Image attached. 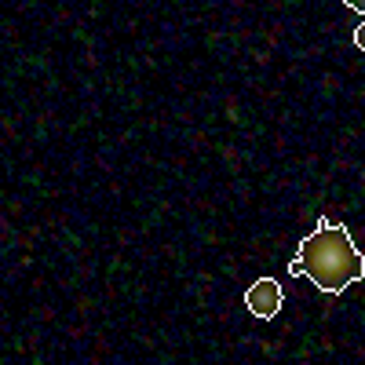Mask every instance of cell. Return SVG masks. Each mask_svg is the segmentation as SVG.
I'll list each match as a JSON object with an SVG mask.
<instances>
[{
    "label": "cell",
    "mask_w": 365,
    "mask_h": 365,
    "mask_svg": "<svg viewBox=\"0 0 365 365\" xmlns=\"http://www.w3.org/2000/svg\"><path fill=\"white\" fill-rule=\"evenodd\" d=\"M289 274L314 282L318 292L336 296L365 278V256L358 252V245L351 241V230L344 223H332L322 216L314 234L299 241V252L289 263Z\"/></svg>",
    "instance_id": "obj_1"
},
{
    "label": "cell",
    "mask_w": 365,
    "mask_h": 365,
    "mask_svg": "<svg viewBox=\"0 0 365 365\" xmlns=\"http://www.w3.org/2000/svg\"><path fill=\"white\" fill-rule=\"evenodd\" d=\"M282 303H285V292H282L278 278H256V282L249 285V292H245V307H249V314L259 318V322H267V318L278 314Z\"/></svg>",
    "instance_id": "obj_2"
},
{
    "label": "cell",
    "mask_w": 365,
    "mask_h": 365,
    "mask_svg": "<svg viewBox=\"0 0 365 365\" xmlns=\"http://www.w3.org/2000/svg\"><path fill=\"white\" fill-rule=\"evenodd\" d=\"M354 44H358V48H361V51H365V22H361V26H358V29H354Z\"/></svg>",
    "instance_id": "obj_3"
},
{
    "label": "cell",
    "mask_w": 365,
    "mask_h": 365,
    "mask_svg": "<svg viewBox=\"0 0 365 365\" xmlns=\"http://www.w3.org/2000/svg\"><path fill=\"white\" fill-rule=\"evenodd\" d=\"M344 4H347V8H354V11H361V15H365V0H344Z\"/></svg>",
    "instance_id": "obj_4"
}]
</instances>
